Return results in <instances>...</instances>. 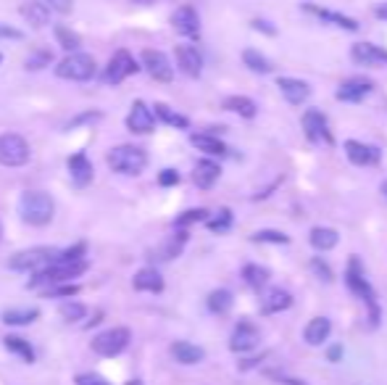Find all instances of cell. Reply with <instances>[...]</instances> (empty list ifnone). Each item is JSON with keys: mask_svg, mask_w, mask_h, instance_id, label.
I'll use <instances>...</instances> for the list:
<instances>
[{"mask_svg": "<svg viewBox=\"0 0 387 385\" xmlns=\"http://www.w3.org/2000/svg\"><path fill=\"white\" fill-rule=\"evenodd\" d=\"M30 142L24 140L16 132H6L0 135V164L3 166H24L30 161Z\"/></svg>", "mask_w": 387, "mask_h": 385, "instance_id": "52a82bcc", "label": "cell"}, {"mask_svg": "<svg viewBox=\"0 0 387 385\" xmlns=\"http://www.w3.org/2000/svg\"><path fill=\"white\" fill-rule=\"evenodd\" d=\"M242 63H245L250 71H256V74H269V71H271V63H269L266 56H264V53H258V51H253V48L242 51Z\"/></svg>", "mask_w": 387, "mask_h": 385, "instance_id": "8d00e7d4", "label": "cell"}, {"mask_svg": "<svg viewBox=\"0 0 387 385\" xmlns=\"http://www.w3.org/2000/svg\"><path fill=\"white\" fill-rule=\"evenodd\" d=\"M306 11H308V13H314V16H319L321 21L332 24V27H340V30H348V32H358V21L350 19V16H345V13H338V11H327V8H319V6H311V3L306 6Z\"/></svg>", "mask_w": 387, "mask_h": 385, "instance_id": "7402d4cb", "label": "cell"}, {"mask_svg": "<svg viewBox=\"0 0 387 385\" xmlns=\"http://www.w3.org/2000/svg\"><path fill=\"white\" fill-rule=\"evenodd\" d=\"M374 16H377V19H385L387 21V3H379L377 8H374Z\"/></svg>", "mask_w": 387, "mask_h": 385, "instance_id": "f5cc1de1", "label": "cell"}, {"mask_svg": "<svg viewBox=\"0 0 387 385\" xmlns=\"http://www.w3.org/2000/svg\"><path fill=\"white\" fill-rule=\"evenodd\" d=\"M340 356H343V346H332V348L327 351L329 362H340Z\"/></svg>", "mask_w": 387, "mask_h": 385, "instance_id": "816d5d0a", "label": "cell"}, {"mask_svg": "<svg viewBox=\"0 0 387 385\" xmlns=\"http://www.w3.org/2000/svg\"><path fill=\"white\" fill-rule=\"evenodd\" d=\"M40 312L37 309H8L3 312V322L6 324H30L32 319H37Z\"/></svg>", "mask_w": 387, "mask_h": 385, "instance_id": "f35d334b", "label": "cell"}, {"mask_svg": "<svg viewBox=\"0 0 387 385\" xmlns=\"http://www.w3.org/2000/svg\"><path fill=\"white\" fill-rule=\"evenodd\" d=\"M87 272V262L85 259H66V256H56L48 267H42L40 272H35L30 280V288H42V285H66L69 280L80 277Z\"/></svg>", "mask_w": 387, "mask_h": 385, "instance_id": "6da1fadb", "label": "cell"}, {"mask_svg": "<svg viewBox=\"0 0 387 385\" xmlns=\"http://www.w3.org/2000/svg\"><path fill=\"white\" fill-rule=\"evenodd\" d=\"M261 341V333H258V327L248 319H242V322L235 324V330L229 335V348L235 351V354H245V351H253Z\"/></svg>", "mask_w": 387, "mask_h": 385, "instance_id": "8fae6325", "label": "cell"}, {"mask_svg": "<svg viewBox=\"0 0 387 385\" xmlns=\"http://www.w3.org/2000/svg\"><path fill=\"white\" fill-rule=\"evenodd\" d=\"M345 156L350 159V164H356V166H377L379 159H382L377 145H367V142L361 140H348Z\"/></svg>", "mask_w": 387, "mask_h": 385, "instance_id": "e0dca14e", "label": "cell"}, {"mask_svg": "<svg viewBox=\"0 0 387 385\" xmlns=\"http://www.w3.org/2000/svg\"><path fill=\"white\" fill-rule=\"evenodd\" d=\"M177 66L182 74H188V77H200V71H203V56L195 45H179L177 51Z\"/></svg>", "mask_w": 387, "mask_h": 385, "instance_id": "ac0fdd59", "label": "cell"}, {"mask_svg": "<svg viewBox=\"0 0 387 385\" xmlns=\"http://www.w3.org/2000/svg\"><path fill=\"white\" fill-rule=\"evenodd\" d=\"M50 11H59V13H69L71 11V0H42Z\"/></svg>", "mask_w": 387, "mask_h": 385, "instance_id": "7dc6e473", "label": "cell"}, {"mask_svg": "<svg viewBox=\"0 0 387 385\" xmlns=\"http://www.w3.org/2000/svg\"><path fill=\"white\" fill-rule=\"evenodd\" d=\"M174 230H177V227H174ZM188 238H190L188 230H177V233L171 235L166 243L161 245V251H159L156 259H166V262H169V259H177V256L182 254V248L188 245Z\"/></svg>", "mask_w": 387, "mask_h": 385, "instance_id": "4dcf8cb0", "label": "cell"}, {"mask_svg": "<svg viewBox=\"0 0 387 385\" xmlns=\"http://www.w3.org/2000/svg\"><path fill=\"white\" fill-rule=\"evenodd\" d=\"M179 183V174L177 169H164V172L159 174V185H164V188H171V185Z\"/></svg>", "mask_w": 387, "mask_h": 385, "instance_id": "bcb514c9", "label": "cell"}, {"mask_svg": "<svg viewBox=\"0 0 387 385\" xmlns=\"http://www.w3.org/2000/svg\"><path fill=\"white\" fill-rule=\"evenodd\" d=\"M61 251L59 248H27V251H21L16 254L13 259L8 262L11 269H16V272H40L42 267H48Z\"/></svg>", "mask_w": 387, "mask_h": 385, "instance_id": "ba28073f", "label": "cell"}, {"mask_svg": "<svg viewBox=\"0 0 387 385\" xmlns=\"http://www.w3.org/2000/svg\"><path fill=\"white\" fill-rule=\"evenodd\" d=\"M300 124H303V132H306V138L311 142H324V145H335V135H332V130H329L327 116L319 111V109H308V111L303 114Z\"/></svg>", "mask_w": 387, "mask_h": 385, "instance_id": "30bf717a", "label": "cell"}, {"mask_svg": "<svg viewBox=\"0 0 387 385\" xmlns=\"http://www.w3.org/2000/svg\"><path fill=\"white\" fill-rule=\"evenodd\" d=\"M135 291H142V293H161L164 291V277H161L159 269H153V267H145V269H140L135 274Z\"/></svg>", "mask_w": 387, "mask_h": 385, "instance_id": "d4e9b609", "label": "cell"}, {"mask_svg": "<svg viewBox=\"0 0 387 385\" xmlns=\"http://www.w3.org/2000/svg\"><path fill=\"white\" fill-rule=\"evenodd\" d=\"M206 219H209V212H206V209H190V212L179 214L177 219H174V227H177V230H188L190 224L206 222Z\"/></svg>", "mask_w": 387, "mask_h": 385, "instance_id": "b9f144b4", "label": "cell"}, {"mask_svg": "<svg viewBox=\"0 0 387 385\" xmlns=\"http://www.w3.org/2000/svg\"><path fill=\"white\" fill-rule=\"evenodd\" d=\"M329 333H332V322L327 317H314L303 330V341L308 346H321L329 338Z\"/></svg>", "mask_w": 387, "mask_h": 385, "instance_id": "484cf974", "label": "cell"}, {"mask_svg": "<svg viewBox=\"0 0 387 385\" xmlns=\"http://www.w3.org/2000/svg\"><path fill=\"white\" fill-rule=\"evenodd\" d=\"M153 109H156V119H161L164 124L177 127V130H188V127H190L188 116H185V114H179V111H174V109H171V106H166V103H156Z\"/></svg>", "mask_w": 387, "mask_h": 385, "instance_id": "1f68e13d", "label": "cell"}, {"mask_svg": "<svg viewBox=\"0 0 387 385\" xmlns=\"http://www.w3.org/2000/svg\"><path fill=\"white\" fill-rule=\"evenodd\" d=\"M171 356L177 359L179 365H200L206 359V351L200 346L190 343V341H174L171 343Z\"/></svg>", "mask_w": 387, "mask_h": 385, "instance_id": "603a6c76", "label": "cell"}, {"mask_svg": "<svg viewBox=\"0 0 387 385\" xmlns=\"http://www.w3.org/2000/svg\"><path fill=\"white\" fill-rule=\"evenodd\" d=\"M382 195L387 198V183H382Z\"/></svg>", "mask_w": 387, "mask_h": 385, "instance_id": "11a10c76", "label": "cell"}, {"mask_svg": "<svg viewBox=\"0 0 387 385\" xmlns=\"http://www.w3.org/2000/svg\"><path fill=\"white\" fill-rule=\"evenodd\" d=\"M171 27L174 32H179L182 37H198L200 35V16L198 11L192 8V6H179L174 13H171Z\"/></svg>", "mask_w": 387, "mask_h": 385, "instance_id": "5bb4252c", "label": "cell"}, {"mask_svg": "<svg viewBox=\"0 0 387 385\" xmlns=\"http://www.w3.org/2000/svg\"><path fill=\"white\" fill-rule=\"evenodd\" d=\"M127 385H142V383H140V380H129Z\"/></svg>", "mask_w": 387, "mask_h": 385, "instance_id": "9f6ffc18", "label": "cell"}, {"mask_svg": "<svg viewBox=\"0 0 387 385\" xmlns=\"http://www.w3.org/2000/svg\"><path fill=\"white\" fill-rule=\"evenodd\" d=\"M293 306V295L288 291H282V288H271L264 298H261V312L264 314H279V312H285Z\"/></svg>", "mask_w": 387, "mask_h": 385, "instance_id": "cb8c5ba5", "label": "cell"}, {"mask_svg": "<svg viewBox=\"0 0 387 385\" xmlns=\"http://www.w3.org/2000/svg\"><path fill=\"white\" fill-rule=\"evenodd\" d=\"M19 13L24 16V21L30 24L32 30H42V27L50 24V8L42 0H24Z\"/></svg>", "mask_w": 387, "mask_h": 385, "instance_id": "ffe728a7", "label": "cell"}, {"mask_svg": "<svg viewBox=\"0 0 387 385\" xmlns=\"http://www.w3.org/2000/svg\"><path fill=\"white\" fill-rule=\"evenodd\" d=\"M127 130L135 132V135H150L156 130V111H150L142 101H135L127 116Z\"/></svg>", "mask_w": 387, "mask_h": 385, "instance_id": "9a60e30c", "label": "cell"}, {"mask_svg": "<svg viewBox=\"0 0 387 385\" xmlns=\"http://www.w3.org/2000/svg\"><path fill=\"white\" fill-rule=\"evenodd\" d=\"M253 30H261V32H266V35H277V30H274V27H269V21H264V19L253 21Z\"/></svg>", "mask_w": 387, "mask_h": 385, "instance_id": "f907efd6", "label": "cell"}, {"mask_svg": "<svg viewBox=\"0 0 387 385\" xmlns=\"http://www.w3.org/2000/svg\"><path fill=\"white\" fill-rule=\"evenodd\" d=\"M50 61H53V53H50V51L32 53L30 59H27V69H30V71H37V69H42V66H48Z\"/></svg>", "mask_w": 387, "mask_h": 385, "instance_id": "7bdbcfd3", "label": "cell"}, {"mask_svg": "<svg viewBox=\"0 0 387 385\" xmlns=\"http://www.w3.org/2000/svg\"><path fill=\"white\" fill-rule=\"evenodd\" d=\"M338 243H340L338 230H332V227H314L311 230V245L317 251H332Z\"/></svg>", "mask_w": 387, "mask_h": 385, "instance_id": "f1b7e54d", "label": "cell"}, {"mask_svg": "<svg viewBox=\"0 0 387 385\" xmlns=\"http://www.w3.org/2000/svg\"><path fill=\"white\" fill-rule=\"evenodd\" d=\"M85 314H87V309H85V304H80V301H63L61 304V317H63V322H80V319H85Z\"/></svg>", "mask_w": 387, "mask_h": 385, "instance_id": "60d3db41", "label": "cell"}, {"mask_svg": "<svg viewBox=\"0 0 387 385\" xmlns=\"http://www.w3.org/2000/svg\"><path fill=\"white\" fill-rule=\"evenodd\" d=\"M98 74V63L90 53H69L63 61L56 63V77L69 82H87Z\"/></svg>", "mask_w": 387, "mask_h": 385, "instance_id": "5b68a950", "label": "cell"}, {"mask_svg": "<svg viewBox=\"0 0 387 385\" xmlns=\"http://www.w3.org/2000/svg\"><path fill=\"white\" fill-rule=\"evenodd\" d=\"M140 63H142V69L148 71L156 82H171L174 80V66H171L169 59H166L161 51H142Z\"/></svg>", "mask_w": 387, "mask_h": 385, "instance_id": "7c38bea8", "label": "cell"}, {"mask_svg": "<svg viewBox=\"0 0 387 385\" xmlns=\"http://www.w3.org/2000/svg\"><path fill=\"white\" fill-rule=\"evenodd\" d=\"M269 377H274L279 385H306L303 380H295V377H285V375H277V372H271Z\"/></svg>", "mask_w": 387, "mask_h": 385, "instance_id": "c3c4849f", "label": "cell"}, {"mask_svg": "<svg viewBox=\"0 0 387 385\" xmlns=\"http://www.w3.org/2000/svg\"><path fill=\"white\" fill-rule=\"evenodd\" d=\"M277 87H279V92L285 95V101H288L290 106H300V103H306L308 95H311L308 82L295 80V77H279Z\"/></svg>", "mask_w": 387, "mask_h": 385, "instance_id": "d6986e66", "label": "cell"}, {"mask_svg": "<svg viewBox=\"0 0 387 385\" xmlns=\"http://www.w3.org/2000/svg\"><path fill=\"white\" fill-rule=\"evenodd\" d=\"M132 343V330L129 327H111L92 338V351L100 356H119Z\"/></svg>", "mask_w": 387, "mask_h": 385, "instance_id": "8992f818", "label": "cell"}, {"mask_svg": "<svg viewBox=\"0 0 387 385\" xmlns=\"http://www.w3.org/2000/svg\"><path fill=\"white\" fill-rule=\"evenodd\" d=\"M232 222H235L232 212H229V209H219L216 216H209V219H206V227H209L211 233L221 235V233H227L229 227H232Z\"/></svg>", "mask_w": 387, "mask_h": 385, "instance_id": "74e56055", "label": "cell"}, {"mask_svg": "<svg viewBox=\"0 0 387 385\" xmlns=\"http://www.w3.org/2000/svg\"><path fill=\"white\" fill-rule=\"evenodd\" d=\"M253 243H271V245H288L290 235L279 233V230H258V233L250 235Z\"/></svg>", "mask_w": 387, "mask_h": 385, "instance_id": "ab89813d", "label": "cell"}, {"mask_svg": "<svg viewBox=\"0 0 387 385\" xmlns=\"http://www.w3.org/2000/svg\"><path fill=\"white\" fill-rule=\"evenodd\" d=\"M53 35H56V40H59V45L63 48V51L69 53H80V45H82V37L77 35L74 30H69L66 24H59L56 30H53Z\"/></svg>", "mask_w": 387, "mask_h": 385, "instance_id": "836d02e7", "label": "cell"}, {"mask_svg": "<svg viewBox=\"0 0 387 385\" xmlns=\"http://www.w3.org/2000/svg\"><path fill=\"white\" fill-rule=\"evenodd\" d=\"M106 161H109V166L113 172L135 177V174H140L148 166V153L142 151V148H137V145H116V148L109 151Z\"/></svg>", "mask_w": 387, "mask_h": 385, "instance_id": "277c9868", "label": "cell"}, {"mask_svg": "<svg viewBox=\"0 0 387 385\" xmlns=\"http://www.w3.org/2000/svg\"><path fill=\"white\" fill-rule=\"evenodd\" d=\"M219 177H221V166H219L216 161H211V159H200V161L195 164V169H192V183H195V188H200V190L214 188V185L219 183Z\"/></svg>", "mask_w": 387, "mask_h": 385, "instance_id": "44dd1931", "label": "cell"}, {"mask_svg": "<svg viewBox=\"0 0 387 385\" xmlns=\"http://www.w3.org/2000/svg\"><path fill=\"white\" fill-rule=\"evenodd\" d=\"M19 214L27 224H32V227H42V224H48L50 219H53L56 203H53V198H50L48 192L27 190V192H21V198H19Z\"/></svg>", "mask_w": 387, "mask_h": 385, "instance_id": "3957f363", "label": "cell"}, {"mask_svg": "<svg viewBox=\"0 0 387 385\" xmlns=\"http://www.w3.org/2000/svg\"><path fill=\"white\" fill-rule=\"evenodd\" d=\"M242 280L248 288L258 291V288H264L269 283V269L266 267H258V264H245L242 267Z\"/></svg>", "mask_w": 387, "mask_h": 385, "instance_id": "e575fe53", "label": "cell"}, {"mask_svg": "<svg viewBox=\"0 0 387 385\" xmlns=\"http://www.w3.org/2000/svg\"><path fill=\"white\" fill-rule=\"evenodd\" d=\"M3 343H6V348H8L11 354L21 356L27 365H32V362H35V348L30 346V341H27V338H19V335H6V338H3Z\"/></svg>", "mask_w": 387, "mask_h": 385, "instance_id": "d6a6232c", "label": "cell"}, {"mask_svg": "<svg viewBox=\"0 0 387 385\" xmlns=\"http://www.w3.org/2000/svg\"><path fill=\"white\" fill-rule=\"evenodd\" d=\"M77 385H111L109 380H103L100 375H92V372H85V375H77L74 380Z\"/></svg>", "mask_w": 387, "mask_h": 385, "instance_id": "f6af8a7d", "label": "cell"}, {"mask_svg": "<svg viewBox=\"0 0 387 385\" xmlns=\"http://www.w3.org/2000/svg\"><path fill=\"white\" fill-rule=\"evenodd\" d=\"M0 63H3V56H0Z\"/></svg>", "mask_w": 387, "mask_h": 385, "instance_id": "6f0895ef", "label": "cell"}, {"mask_svg": "<svg viewBox=\"0 0 387 385\" xmlns=\"http://www.w3.org/2000/svg\"><path fill=\"white\" fill-rule=\"evenodd\" d=\"M311 269L319 274V280H324V283H332V269H329L327 264L321 262V259H311Z\"/></svg>", "mask_w": 387, "mask_h": 385, "instance_id": "ee69618b", "label": "cell"}, {"mask_svg": "<svg viewBox=\"0 0 387 385\" xmlns=\"http://www.w3.org/2000/svg\"><path fill=\"white\" fill-rule=\"evenodd\" d=\"M0 235H3V227H0Z\"/></svg>", "mask_w": 387, "mask_h": 385, "instance_id": "680465c9", "label": "cell"}, {"mask_svg": "<svg viewBox=\"0 0 387 385\" xmlns=\"http://www.w3.org/2000/svg\"><path fill=\"white\" fill-rule=\"evenodd\" d=\"M137 71H140V66H137V61L132 59V53L116 51L111 56V61L106 63V69H103V82H109V85H121L127 77L137 74Z\"/></svg>", "mask_w": 387, "mask_h": 385, "instance_id": "9c48e42d", "label": "cell"}, {"mask_svg": "<svg viewBox=\"0 0 387 385\" xmlns=\"http://www.w3.org/2000/svg\"><path fill=\"white\" fill-rule=\"evenodd\" d=\"M69 172H71L74 185H80V188L92 183V164H90V159L85 156V153H74V156H71Z\"/></svg>", "mask_w": 387, "mask_h": 385, "instance_id": "4316f807", "label": "cell"}, {"mask_svg": "<svg viewBox=\"0 0 387 385\" xmlns=\"http://www.w3.org/2000/svg\"><path fill=\"white\" fill-rule=\"evenodd\" d=\"M350 59L358 66H369V69H379V66H387V51L379 48L374 42H356L350 48Z\"/></svg>", "mask_w": 387, "mask_h": 385, "instance_id": "4fadbf2b", "label": "cell"}, {"mask_svg": "<svg viewBox=\"0 0 387 385\" xmlns=\"http://www.w3.org/2000/svg\"><path fill=\"white\" fill-rule=\"evenodd\" d=\"M0 37H8V40H21V32L19 30H11V27H3V24H0Z\"/></svg>", "mask_w": 387, "mask_h": 385, "instance_id": "681fc988", "label": "cell"}, {"mask_svg": "<svg viewBox=\"0 0 387 385\" xmlns=\"http://www.w3.org/2000/svg\"><path fill=\"white\" fill-rule=\"evenodd\" d=\"M374 90V85L364 77H350V80L340 82V87L335 90V98L343 103H361L369 92Z\"/></svg>", "mask_w": 387, "mask_h": 385, "instance_id": "2e32d148", "label": "cell"}, {"mask_svg": "<svg viewBox=\"0 0 387 385\" xmlns=\"http://www.w3.org/2000/svg\"><path fill=\"white\" fill-rule=\"evenodd\" d=\"M209 312H214V314H227L229 309H232V304H235V298H232V293H229L227 288H219V291H214V293L209 295Z\"/></svg>", "mask_w": 387, "mask_h": 385, "instance_id": "d590c367", "label": "cell"}, {"mask_svg": "<svg viewBox=\"0 0 387 385\" xmlns=\"http://www.w3.org/2000/svg\"><path fill=\"white\" fill-rule=\"evenodd\" d=\"M345 285L350 288V293L356 295V298H361V301L369 306V322H371V327H377V322H379L377 293H374V288H371L369 280L364 277V267H361V259H358V256H350V259H348Z\"/></svg>", "mask_w": 387, "mask_h": 385, "instance_id": "7a4b0ae2", "label": "cell"}, {"mask_svg": "<svg viewBox=\"0 0 387 385\" xmlns=\"http://www.w3.org/2000/svg\"><path fill=\"white\" fill-rule=\"evenodd\" d=\"M224 109L235 111L242 119H253L258 114V106L250 98H245V95H229V98H224Z\"/></svg>", "mask_w": 387, "mask_h": 385, "instance_id": "f546056e", "label": "cell"}, {"mask_svg": "<svg viewBox=\"0 0 387 385\" xmlns=\"http://www.w3.org/2000/svg\"><path fill=\"white\" fill-rule=\"evenodd\" d=\"M190 142H192L198 151L206 153V156H227V153H229V148L221 140H219L216 135H206V132H203V135H192V138H190Z\"/></svg>", "mask_w": 387, "mask_h": 385, "instance_id": "83f0119b", "label": "cell"}, {"mask_svg": "<svg viewBox=\"0 0 387 385\" xmlns=\"http://www.w3.org/2000/svg\"><path fill=\"white\" fill-rule=\"evenodd\" d=\"M132 3H137V6H150V3H156V0H132Z\"/></svg>", "mask_w": 387, "mask_h": 385, "instance_id": "db71d44e", "label": "cell"}]
</instances>
